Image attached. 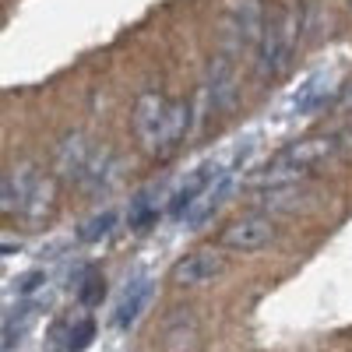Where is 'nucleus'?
Returning a JSON list of instances; mask_svg holds the SVG:
<instances>
[{"instance_id":"nucleus-3","label":"nucleus","mask_w":352,"mask_h":352,"mask_svg":"<svg viewBox=\"0 0 352 352\" xmlns=\"http://www.w3.org/2000/svg\"><path fill=\"white\" fill-rule=\"evenodd\" d=\"M300 43V14L292 8H275L264 14V32L254 46V74L261 81H275L289 71Z\"/></svg>"},{"instance_id":"nucleus-2","label":"nucleus","mask_w":352,"mask_h":352,"mask_svg":"<svg viewBox=\"0 0 352 352\" xmlns=\"http://www.w3.org/2000/svg\"><path fill=\"white\" fill-rule=\"evenodd\" d=\"M342 152H352V131L303 138L296 144H289V148H282L268 166H264L261 184H296L310 169H317L320 162H328V159H335Z\"/></svg>"},{"instance_id":"nucleus-16","label":"nucleus","mask_w":352,"mask_h":352,"mask_svg":"<svg viewBox=\"0 0 352 352\" xmlns=\"http://www.w3.org/2000/svg\"><path fill=\"white\" fill-rule=\"evenodd\" d=\"M92 335H96V324L92 320H81V324L71 331V338H67V352H85L88 342H92Z\"/></svg>"},{"instance_id":"nucleus-17","label":"nucleus","mask_w":352,"mask_h":352,"mask_svg":"<svg viewBox=\"0 0 352 352\" xmlns=\"http://www.w3.org/2000/svg\"><path fill=\"white\" fill-rule=\"evenodd\" d=\"M43 282H46L43 272H25V275L14 278V292H18V296H32V292L43 289Z\"/></svg>"},{"instance_id":"nucleus-13","label":"nucleus","mask_w":352,"mask_h":352,"mask_svg":"<svg viewBox=\"0 0 352 352\" xmlns=\"http://www.w3.org/2000/svg\"><path fill=\"white\" fill-rule=\"evenodd\" d=\"M148 303H152V278H134L131 285H127V292H124V300H120V307H116V314H113V324L116 328H134L138 324V317L148 310Z\"/></svg>"},{"instance_id":"nucleus-15","label":"nucleus","mask_w":352,"mask_h":352,"mask_svg":"<svg viewBox=\"0 0 352 352\" xmlns=\"http://www.w3.org/2000/svg\"><path fill=\"white\" fill-rule=\"evenodd\" d=\"M102 296H106L102 275H96V272H92V275H88V278L81 282V303H85V307H96V303H99Z\"/></svg>"},{"instance_id":"nucleus-9","label":"nucleus","mask_w":352,"mask_h":352,"mask_svg":"<svg viewBox=\"0 0 352 352\" xmlns=\"http://www.w3.org/2000/svg\"><path fill=\"white\" fill-rule=\"evenodd\" d=\"M232 187H236V166H229L226 173H219L215 180L204 187V194H201V197L190 204V208L184 212V226H187V229H201L208 219H215V212L229 201Z\"/></svg>"},{"instance_id":"nucleus-10","label":"nucleus","mask_w":352,"mask_h":352,"mask_svg":"<svg viewBox=\"0 0 352 352\" xmlns=\"http://www.w3.org/2000/svg\"><path fill=\"white\" fill-rule=\"evenodd\" d=\"M92 159H96V148L88 144V138L85 134H67L60 144H56V152H53V169H56V176L60 180H85V173H88V166H92Z\"/></svg>"},{"instance_id":"nucleus-8","label":"nucleus","mask_w":352,"mask_h":352,"mask_svg":"<svg viewBox=\"0 0 352 352\" xmlns=\"http://www.w3.org/2000/svg\"><path fill=\"white\" fill-rule=\"evenodd\" d=\"M226 268H229L226 254L204 247V250H194V254H187V257H180V261L173 264V282H176V285H187V289L208 285V282H215Z\"/></svg>"},{"instance_id":"nucleus-7","label":"nucleus","mask_w":352,"mask_h":352,"mask_svg":"<svg viewBox=\"0 0 352 352\" xmlns=\"http://www.w3.org/2000/svg\"><path fill=\"white\" fill-rule=\"evenodd\" d=\"M236 71H232V56L229 53H219L212 67H208V78L201 85V113H222L232 106V96H236Z\"/></svg>"},{"instance_id":"nucleus-5","label":"nucleus","mask_w":352,"mask_h":352,"mask_svg":"<svg viewBox=\"0 0 352 352\" xmlns=\"http://www.w3.org/2000/svg\"><path fill=\"white\" fill-rule=\"evenodd\" d=\"M264 32V8L261 0H229L222 11V53L236 56L257 46Z\"/></svg>"},{"instance_id":"nucleus-12","label":"nucleus","mask_w":352,"mask_h":352,"mask_svg":"<svg viewBox=\"0 0 352 352\" xmlns=\"http://www.w3.org/2000/svg\"><path fill=\"white\" fill-rule=\"evenodd\" d=\"M338 92V85L328 78V74H314V78H307L296 92H292V99H289V109L296 113V116H303V113H317V109H324L328 102H331V96Z\"/></svg>"},{"instance_id":"nucleus-14","label":"nucleus","mask_w":352,"mask_h":352,"mask_svg":"<svg viewBox=\"0 0 352 352\" xmlns=\"http://www.w3.org/2000/svg\"><path fill=\"white\" fill-rule=\"evenodd\" d=\"M116 222H120V215H116L113 208H102L99 215L85 219V222L78 226V240H81V243H88V247H96V243H102V240H109V236H113Z\"/></svg>"},{"instance_id":"nucleus-11","label":"nucleus","mask_w":352,"mask_h":352,"mask_svg":"<svg viewBox=\"0 0 352 352\" xmlns=\"http://www.w3.org/2000/svg\"><path fill=\"white\" fill-rule=\"evenodd\" d=\"M219 173H226V166L222 162H204V166H197L194 173H187L180 184H176V190L169 194V204H166V212L169 215H180L184 219V212L190 208V204L204 194V187H208Z\"/></svg>"},{"instance_id":"nucleus-19","label":"nucleus","mask_w":352,"mask_h":352,"mask_svg":"<svg viewBox=\"0 0 352 352\" xmlns=\"http://www.w3.org/2000/svg\"><path fill=\"white\" fill-rule=\"evenodd\" d=\"M349 4H352V0H349Z\"/></svg>"},{"instance_id":"nucleus-6","label":"nucleus","mask_w":352,"mask_h":352,"mask_svg":"<svg viewBox=\"0 0 352 352\" xmlns=\"http://www.w3.org/2000/svg\"><path fill=\"white\" fill-rule=\"evenodd\" d=\"M272 236H275V222H272V215L250 212V215H240L236 222H229V226L222 229L219 243L229 247V250H236V254H250V250L268 247Z\"/></svg>"},{"instance_id":"nucleus-4","label":"nucleus","mask_w":352,"mask_h":352,"mask_svg":"<svg viewBox=\"0 0 352 352\" xmlns=\"http://www.w3.org/2000/svg\"><path fill=\"white\" fill-rule=\"evenodd\" d=\"M53 208V184L32 166H18L4 173V212H18L25 219H43Z\"/></svg>"},{"instance_id":"nucleus-1","label":"nucleus","mask_w":352,"mask_h":352,"mask_svg":"<svg viewBox=\"0 0 352 352\" xmlns=\"http://www.w3.org/2000/svg\"><path fill=\"white\" fill-rule=\"evenodd\" d=\"M190 127V109L187 102H169L159 92H144L134 102V134L144 152L166 155L176 141Z\"/></svg>"},{"instance_id":"nucleus-18","label":"nucleus","mask_w":352,"mask_h":352,"mask_svg":"<svg viewBox=\"0 0 352 352\" xmlns=\"http://www.w3.org/2000/svg\"><path fill=\"white\" fill-rule=\"evenodd\" d=\"M338 106H342V109H352V85L345 88V96H342V102H338Z\"/></svg>"}]
</instances>
